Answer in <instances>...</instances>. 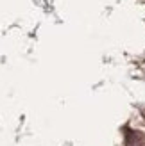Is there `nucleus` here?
Listing matches in <instances>:
<instances>
[{"instance_id":"1","label":"nucleus","mask_w":145,"mask_h":146,"mask_svg":"<svg viewBox=\"0 0 145 146\" xmlns=\"http://www.w3.org/2000/svg\"><path fill=\"white\" fill-rule=\"evenodd\" d=\"M145 139L140 132H133V130H127V137H126V146H143Z\"/></svg>"}]
</instances>
